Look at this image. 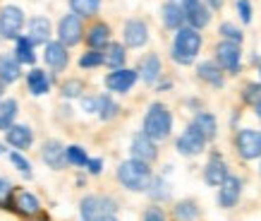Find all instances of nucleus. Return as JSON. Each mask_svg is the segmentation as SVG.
Instances as JSON below:
<instances>
[{
  "label": "nucleus",
  "mask_w": 261,
  "mask_h": 221,
  "mask_svg": "<svg viewBox=\"0 0 261 221\" xmlns=\"http://www.w3.org/2000/svg\"><path fill=\"white\" fill-rule=\"evenodd\" d=\"M118 181L125 185L127 190L132 192H144L151 183V168L149 164L144 161H137V159H129V161H122L118 166Z\"/></svg>",
  "instance_id": "nucleus-1"
},
{
  "label": "nucleus",
  "mask_w": 261,
  "mask_h": 221,
  "mask_svg": "<svg viewBox=\"0 0 261 221\" xmlns=\"http://www.w3.org/2000/svg\"><path fill=\"white\" fill-rule=\"evenodd\" d=\"M173 130V116H170V110L163 106V103H153L146 113V118H144V135L151 137L153 142H159V140H166L168 135Z\"/></svg>",
  "instance_id": "nucleus-2"
},
{
  "label": "nucleus",
  "mask_w": 261,
  "mask_h": 221,
  "mask_svg": "<svg viewBox=\"0 0 261 221\" xmlns=\"http://www.w3.org/2000/svg\"><path fill=\"white\" fill-rule=\"evenodd\" d=\"M201 48V34L192 27H180V32L175 36L173 43V58L182 65H190L194 60V55Z\"/></svg>",
  "instance_id": "nucleus-3"
},
{
  "label": "nucleus",
  "mask_w": 261,
  "mask_h": 221,
  "mask_svg": "<svg viewBox=\"0 0 261 221\" xmlns=\"http://www.w3.org/2000/svg\"><path fill=\"white\" fill-rule=\"evenodd\" d=\"M80 212H82V221H98L101 216H108V214L115 212V202L111 197L89 195V197L82 200Z\"/></svg>",
  "instance_id": "nucleus-4"
},
{
  "label": "nucleus",
  "mask_w": 261,
  "mask_h": 221,
  "mask_svg": "<svg viewBox=\"0 0 261 221\" xmlns=\"http://www.w3.org/2000/svg\"><path fill=\"white\" fill-rule=\"evenodd\" d=\"M24 27V12L15 5H5L0 10V36L5 39H17Z\"/></svg>",
  "instance_id": "nucleus-5"
},
{
  "label": "nucleus",
  "mask_w": 261,
  "mask_h": 221,
  "mask_svg": "<svg viewBox=\"0 0 261 221\" xmlns=\"http://www.w3.org/2000/svg\"><path fill=\"white\" fill-rule=\"evenodd\" d=\"M235 147H238L240 157L252 161L261 157V135L256 130H240L235 137Z\"/></svg>",
  "instance_id": "nucleus-6"
},
{
  "label": "nucleus",
  "mask_w": 261,
  "mask_h": 221,
  "mask_svg": "<svg viewBox=\"0 0 261 221\" xmlns=\"http://www.w3.org/2000/svg\"><path fill=\"white\" fill-rule=\"evenodd\" d=\"M82 19L77 15H65L60 19V27H58V36H60V43L65 48L67 46H74V43H80L82 41Z\"/></svg>",
  "instance_id": "nucleus-7"
},
{
  "label": "nucleus",
  "mask_w": 261,
  "mask_h": 221,
  "mask_svg": "<svg viewBox=\"0 0 261 221\" xmlns=\"http://www.w3.org/2000/svg\"><path fill=\"white\" fill-rule=\"evenodd\" d=\"M204 144H206V140L201 137V132L190 125L180 135V140H177V151H180L182 157H197V154L204 151Z\"/></svg>",
  "instance_id": "nucleus-8"
},
{
  "label": "nucleus",
  "mask_w": 261,
  "mask_h": 221,
  "mask_svg": "<svg viewBox=\"0 0 261 221\" xmlns=\"http://www.w3.org/2000/svg\"><path fill=\"white\" fill-rule=\"evenodd\" d=\"M240 43H232V41H223L216 48V58L221 68H225L228 72H238L240 70Z\"/></svg>",
  "instance_id": "nucleus-9"
},
{
  "label": "nucleus",
  "mask_w": 261,
  "mask_h": 221,
  "mask_svg": "<svg viewBox=\"0 0 261 221\" xmlns=\"http://www.w3.org/2000/svg\"><path fill=\"white\" fill-rule=\"evenodd\" d=\"M159 157V149H156V142L146 137L144 132L135 135V140H132V159L137 161H144V164H151L153 159Z\"/></svg>",
  "instance_id": "nucleus-10"
},
{
  "label": "nucleus",
  "mask_w": 261,
  "mask_h": 221,
  "mask_svg": "<svg viewBox=\"0 0 261 221\" xmlns=\"http://www.w3.org/2000/svg\"><path fill=\"white\" fill-rule=\"evenodd\" d=\"M137 75L135 70H125V68H118L115 72H111L108 77H106V87L111 89V92H120V94H125L129 89L135 87L137 82Z\"/></svg>",
  "instance_id": "nucleus-11"
},
{
  "label": "nucleus",
  "mask_w": 261,
  "mask_h": 221,
  "mask_svg": "<svg viewBox=\"0 0 261 221\" xmlns=\"http://www.w3.org/2000/svg\"><path fill=\"white\" fill-rule=\"evenodd\" d=\"M218 188H221V190H218V205L225 207V209H230V207L238 205L240 192H242V183H240V178L228 175V178H225Z\"/></svg>",
  "instance_id": "nucleus-12"
},
{
  "label": "nucleus",
  "mask_w": 261,
  "mask_h": 221,
  "mask_svg": "<svg viewBox=\"0 0 261 221\" xmlns=\"http://www.w3.org/2000/svg\"><path fill=\"white\" fill-rule=\"evenodd\" d=\"M122 34H125V43L132 48H139L149 41V29H146V24L142 19H129L125 24V32Z\"/></svg>",
  "instance_id": "nucleus-13"
},
{
  "label": "nucleus",
  "mask_w": 261,
  "mask_h": 221,
  "mask_svg": "<svg viewBox=\"0 0 261 221\" xmlns=\"http://www.w3.org/2000/svg\"><path fill=\"white\" fill-rule=\"evenodd\" d=\"M41 159H43V164H48L50 168H56V171L65 168V164H67V159H65V147L60 142H56V140H50V142L43 144Z\"/></svg>",
  "instance_id": "nucleus-14"
},
{
  "label": "nucleus",
  "mask_w": 261,
  "mask_h": 221,
  "mask_svg": "<svg viewBox=\"0 0 261 221\" xmlns=\"http://www.w3.org/2000/svg\"><path fill=\"white\" fill-rule=\"evenodd\" d=\"M43 58H46V63L50 65L53 70H63L65 65H67V60H70L67 48H65L60 41H50V43H46V53H43Z\"/></svg>",
  "instance_id": "nucleus-15"
},
{
  "label": "nucleus",
  "mask_w": 261,
  "mask_h": 221,
  "mask_svg": "<svg viewBox=\"0 0 261 221\" xmlns=\"http://www.w3.org/2000/svg\"><path fill=\"white\" fill-rule=\"evenodd\" d=\"M204 178L208 185L218 188L225 178H228V168H225V161L221 157H211V161L206 164V171H204Z\"/></svg>",
  "instance_id": "nucleus-16"
},
{
  "label": "nucleus",
  "mask_w": 261,
  "mask_h": 221,
  "mask_svg": "<svg viewBox=\"0 0 261 221\" xmlns=\"http://www.w3.org/2000/svg\"><path fill=\"white\" fill-rule=\"evenodd\" d=\"M5 137H8V142L12 144L15 149H29L34 142V135L27 125H10Z\"/></svg>",
  "instance_id": "nucleus-17"
},
{
  "label": "nucleus",
  "mask_w": 261,
  "mask_h": 221,
  "mask_svg": "<svg viewBox=\"0 0 261 221\" xmlns=\"http://www.w3.org/2000/svg\"><path fill=\"white\" fill-rule=\"evenodd\" d=\"M48 36H50V22L46 17H34L29 22V36L27 39L32 43H46Z\"/></svg>",
  "instance_id": "nucleus-18"
},
{
  "label": "nucleus",
  "mask_w": 261,
  "mask_h": 221,
  "mask_svg": "<svg viewBox=\"0 0 261 221\" xmlns=\"http://www.w3.org/2000/svg\"><path fill=\"white\" fill-rule=\"evenodd\" d=\"M192 127H194V130H199L204 140H214L216 130H218L216 118L211 116V113H197V116H194V120H192Z\"/></svg>",
  "instance_id": "nucleus-19"
},
{
  "label": "nucleus",
  "mask_w": 261,
  "mask_h": 221,
  "mask_svg": "<svg viewBox=\"0 0 261 221\" xmlns=\"http://www.w3.org/2000/svg\"><path fill=\"white\" fill-rule=\"evenodd\" d=\"M19 60L17 58H10V55H3L0 58V82L8 84V82H15L19 79Z\"/></svg>",
  "instance_id": "nucleus-20"
},
{
  "label": "nucleus",
  "mask_w": 261,
  "mask_h": 221,
  "mask_svg": "<svg viewBox=\"0 0 261 221\" xmlns=\"http://www.w3.org/2000/svg\"><path fill=\"white\" fill-rule=\"evenodd\" d=\"M15 207H17V212L24 214V216H34V214H39V209H41L39 200L34 197L32 192H17Z\"/></svg>",
  "instance_id": "nucleus-21"
},
{
  "label": "nucleus",
  "mask_w": 261,
  "mask_h": 221,
  "mask_svg": "<svg viewBox=\"0 0 261 221\" xmlns=\"http://www.w3.org/2000/svg\"><path fill=\"white\" fill-rule=\"evenodd\" d=\"M108 39H111V29H108V24H94L87 34V41L89 46L94 48H106L108 46Z\"/></svg>",
  "instance_id": "nucleus-22"
},
{
  "label": "nucleus",
  "mask_w": 261,
  "mask_h": 221,
  "mask_svg": "<svg viewBox=\"0 0 261 221\" xmlns=\"http://www.w3.org/2000/svg\"><path fill=\"white\" fill-rule=\"evenodd\" d=\"M27 84H29V92L36 96L41 94H48V89H50V79L43 70H32L29 72V77H27Z\"/></svg>",
  "instance_id": "nucleus-23"
},
{
  "label": "nucleus",
  "mask_w": 261,
  "mask_h": 221,
  "mask_svg": "<svg viewBox=\"0 0 261 221\" xmlns=\"http://www.w3.org/2000/svg\"><path fill=\"white\" fill-rule=\"evenodd\" d=\"M101 55H103V63L108 68H113V70H118V68L125 65V46H120V43H108L106 53Z\"/></svg>",
  "instance_id": "nucleus-24"
},
{
  "label": "nucleus",
  "mask_w": 261,
  "mask_h": 221,
  "mask_svg": "<svg viewBox=\"0 0 261 221\" xmlns=\"http://www.w3.org/2000/svg\"><path fill=\"white\" fill-rule=\"evenodd\" d=\"M139 75H142L144 82H156L161 75V60H159V55H146L142 60V68H139Z\"/></svg>",
  "instance_id": "nucleus-25"
},
{
  "label": "nucleus",
  "mask_w": 261,
  "mask_h": 221,
  "mask_svg": "<svg viewBox=\"0 0 261 221\" xmlns=\"http://www.w3.org/2000/svg\"><path fill=\"white\" fill-rule=\"evenodd\" d=\"M185 19L192 24V29H201V27H206V24L211 22V12H208V8H204V5L197 3L192 10L185 12Z\"/></svg>",
  "instance_id": "nucleus-26"
},
{
  "label": "nucleus",
  "mask_w": 261,
  "mask_h": 221,
  "mask_svg": "<svg viewBox=\"0 0 261 221\" xmlns=\"http://www.w3.org/2000/svg\"><path fill=\"white\" fill-rule=\"evenodd\" d=\"M70 8L77 17H94L101 8V0H70Z\"/></svg>",
  "instance_id": "nucleus-27"
},
{
  "label": "nucleus",
  "mask_w": 261,
  "mask_h": 221,
  "mask_svg": "<svg viewBox=\"0 0 261 221\" xmlns=\"http://www.w3.org/2000/svg\"><path fill=\"white\" fill-rule=\"evenodd\" d=\"M163 24L166 27H170V29H180L182 24H185V10H180V8H175V5H170L168 3L166 8H163Z\"/></svg>",
  "instance_id": "nucleus-28"
},
{
  "label": "nucleus",
  "mask_w": 261,
  "mask_h": 221,
  "mask_svg": "<svg viewBox=\"0 0 261 221\" xmlns=\"http://www.w3.org/2000/svg\"><path fill=\"white\" fill-rule=\"evenodd\" d=\"M199 77L206 79L208 84H214V87H221L223 84V75H221V68L216 63H201L199 65Z\"/></svg>",
  "instance_id": "nucleus-29"
},
{
  "label": "nucleus",
  "mask_w": 261,
  "mask_h": 221,
  "mask_svg": "<svg viewBox=\"0 0 261 221\" xmlns=\"http://www.w3.org/2000/svg\"><path fill=\"white\" fill-rule=\"evenodd\" d=\"M96 110H98V116H101L103 120H113L118 116L120 108L111 96H101V99H96Z\"/></svg>",
  "instance_id": "nucleus-30"
},
{
  "label": "nucleus",
  "mask_w": 261,
  "mask_h": 221,
  "mask_svg": "<svg viewBox=\"0 0 261 221\" xmlns=\"http://www.w3.org/2000/svg\"><path fill=\"white\" fill-rule=\"evenodd\" d=\"M17 116V101L15 99H8V101L0 103V130H8L12 125V120Z\"/></svg>",
  "instance_id": "nucleus-31"
},
{
  "label": "nucleus",
  "mask_w": 261,
  "mask_h": 221,
  "mask_svg": "<svg viewBox=\"0 0 261 221\" xmlns=\"http://www.w3.org/2000/svg\"><path fill=\"white\" fill-rule=\"evenodd\" d=\"M17 60H19V63H34V60H36V55H34V43L27 39V36L17 39Z\"/></svg>",
  "instance_id": "nucleus-32"
},
{
  "label": "nucleus",
  "mask_w": 261,
  "mask_h": 221,
  "mask_svg": "<svg viewBox=\"0 0 261 221\" xmlns=\"http://www.w3.org/2000/svg\"><path fill=\"white\" fill-rule=\"evenodd\" d=\"M65 159H67V164H72V166H87V161H89L84 147H77V144L65 147Z\"/></svg>",
  "instance_id": "nucleus-33"
},
{
  "label": "nucleus",
  "mask_w": 261,
  "mask_h": 221,
  "mask_svg": "<svg viewBox=\"0 0 261 221\" xmlns=\"http://www.w3.org/2000/svg\"><path fill=\"white\" fill-rule=\"evenodd\" d=\"M175 214H177V219H182V221H192L199 214V209L192 200H185V202H180V205L175 207Z\"/></svg>",
  "instance_id": "nucleus-34"
},
{
  "label": "nucleus",
  "mask_w": 261,
  "mask_h": 221,
  "mask_svg": "<svg viewBox=\"0 0 261 221\" xmlns=\"http://www.w3.org/2000/svg\"><path fill=\"white\" fill-rule=\"evenodd\" d=\"M151 192V197H156V200H166L168 195H170V190H168V185L163 181H159V178H156V181H153V178H151V183H149V188H146Z\"/></svg>",
  "instance_id": "nucleus-35"
},
{
  "label": "nucleus",
  "mask_w": 261,
  "mask_h": 221,
  "mask_svg": "<svg viewBox=\"0 0 261 221\" xmlns=\"http://www.w3.org/2000/svg\"><path fill=\"white\" fill-rule=\"evenodd\" d=\"M82 92H84L82 79H70V82L63 84V96H67V99H74V96H80Z\"/></svg>",
  "instance_id": "nucleus-36"
},
{
  "label": "nucleus",
  "mask_w": 261,
  "mask_h": 221,
  "mask_svg": "<svg viewBox=\"0 0 261 221\" xmlns=\"http://www.w3.org/2000/svg\"><path fill=\"white\" fill-rule=\"evenodd\" d=\"M101 63H103L101 51H89L87 55H82V58H80L82 68H96V65H101Z\"/></svg>",
  "instance_id": "nucleus-37"
},
{
  "label": "nucleus",
  "mask_w": 261,
  "mask_h": 221,
  "mask_svg": "<svg viewBox=\"0 0 261 221\" xmlns=\"http://www.w3.org/2000/svg\"><path fill=\"white\" fill-rule=\"evenodd\" d=\"M221 34H225L228 41H232V43H242V32H240L235 24H230V22L221 24Z\"/></svg>",
  "instance_id": "nucleus-38"
},
{
  "label": "nucleus",
  "mask_w": 261,
  "mask_h": 221,
  "mask_svg": "<svg viewBox=\"0 0 261 221\" xmlns=\"http://www.w3.org/2000/svg\"><path fill=\"white\" fill-rule=\"evenodd\" d=\"M245 101L252 103V106H256V103L261 101V84H247V89H245Z\"/></svg>",
  "instance_id": "nucleus-39"
},
{
  "label": "nucleus",
  "mask_w": 261,
  "mask_h": 221,
  "mask_svg": "<svg viewBox=\"0 0 261 221\" xmlns=\"http://www.w3.org/2000/svg\"><path fill=\"white\" fill-rule=\"evenodd\" d=\"M10 161H12V164H15L17 168L22 171V173H32V164H29V161H27V159L22 157V154L12 151V154H10Z\"/></svg>",
  "instance_id": "nucleus-40"
},
{
  "label": "nucleus",
  "mask_w": 261,
  "mask_h": 221,
  "mask_svg": "<svg viewBox=\"0 0 261 221\" xmlns=\"http://www.w3.org/2000/svg\"><path fill=\"white\" fill-rule=\"evenodd\" d=\"M10 195H12V185H10L5 178H0V207H5L10 202Z\"/></svg>",
  "instance_id": "nucleus-41"
},
{
  "label": "nucleus",
  "mask_w": 261,
  "mask_h": 221,
  "mask_svg": "<svg viewBox=\"0 0 261 221\" xmlns=\"http://www.w3.org/2000/svg\"><path fill=\"white\" fill-rule=\"evenodd\" d=\"M142 221H166V214L161 212L159 207H149L146 209V214H144Z\"/></svg>",
  "instance_id": "nucleus-42"
},
{
  "label": "nucleus",
  "mask_w": 261,
  "mask_h": 221,
  "mask_svg": "<svg viewBox=\"0 0 261 221\" xmlns=\"http://www.w3.org/2000/svg\"><path fill=\"white\" fill-rule=\"evenodd\" d=\"M238 10H240L242 22H249V19H252V5H249V0H238Z\"/></svg>",
  "instance_id": "nucleus-43"
},
{
  "label": "nucleus",
  "mask_w": 261,
  "mask_h": 221,
  "mask_svg": "<svg viewBox=\"0 0 261 221\" xmlns=\"http://www.w3.org/2000/svg\"><path fill=\"white\" fill-rule=\"evenodd\" d=\"M87 168H89V173L98 175L103 171V161H101V159H89V161H87Z\"/></svg>",
  "instance_id": "nucleus-44"
},
{
  "label": "nucleus",
  "mask_w": 261,
  "mask_h": 221,
  "mask_svg": "<svg viewBox=\"0 0 261 221\" xmlns=\"http://www.w3.org/2000/svg\"><path fill=\"white\" fill-rule=\"evenodd\" d=\"M197 3H199V0H170V5H175V8L185 10V12H187V10H192L194 5H197Z\"/></svg>",
  "instance_id": "nucleus-45"
},
{
  "label": "nucleus",
  "mask_w": 261,
  "mask_h": 221,
  "mask_svg": "<svg viewBox=\"0 0 261 221\" xmlns=\"http://www.w3.org/2000/svg\"><path fill=\"white\" fill-rule=\"evenodd\" d=\"M82 106H84V110H96V99H84Z\"/></svg>",
  "instance_id": "nucleus-46"
},
{
  "label": "nucleus",
  "mask_w": 261,
  "mask_h": 221,
  "mask_svg": "<svg viewBox=\"0 0 261 221\" xmlns=\"http://www.w3.org/2000/svg\"><path fill=\"white\" fill-rule=\"evenodd\" d=\"M208 5L214 10H221V5H223V0H208Z\"/></svg>",
  "instance_id": "nucleus-47"
},
{
  "label": "nucleus",
  "mask_w": 261,
  "mask_h": 221,
  "mask_svg": "<svg viewBox=\"0 0 261 221\" xmlns=\"http://www.w3.org/2000/svg\"><path fill=\"white\" fill-rule=\"evenodd\" d=\"M98 221H118V219H115L113 214H108V216H101V219H98Z\"/></svg>",
  "instance_id": "nucleus-48"
},
{
  "label": "nucleus",
  "mask_w": 261,
  "mask_h": 221,
  "mask_svg": "<svg viewBox=\"0 0 261 221\" xmlns=\"http://www.w3.org/2000/svg\"><path fill=\"white\" fill-rule=\"evenodd\" d=\"M254 108H256V116H259V120H261V101L256 103V106H254Z\"/></svg>",
  "instance_id": "nucleus-49"
},
{
  "label": "nucleus",
  "mask_w": 261,
  "mask_h": 221,
  "mask_svg": "<svg viewBox=\"0 0 261 221\" xmlns=\"http://www.w3.org/2000/svg\"><path fill=\"white\" fill-rule=\"evenodd\" d=\"M0 94H3V82H0Z\"/></svg>",
  "instance_id": "nucleus-50"
},
{
  "label": "nucleus",
  "mask_w": 261,
  "mask_h": 221,
  "mask_svg": "<svg viewBox=\"0 0 261 221\" xmlns=\"http://www.w3.org/2000/svg\"><path fill=\"white\" fill-rule=\"evenodd\" d=\"M0 154H3V144H0Z\"/></svg>",
  "instance_id": "nucleus-51"
}]
</instances>
